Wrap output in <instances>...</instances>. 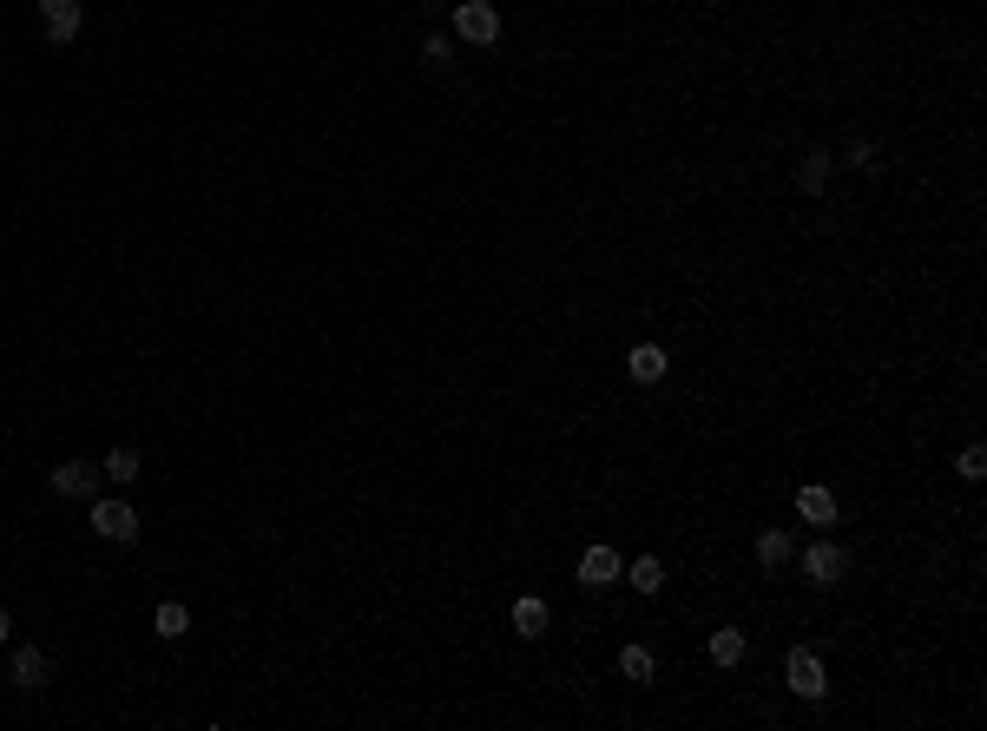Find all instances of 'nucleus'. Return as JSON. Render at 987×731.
Wrapping results in <instances>:
<instances>
[{
    "label": "nucleus",
    "instance_id": "obj_1",
    "mask_svg": "<svg viewBox=\"0 0 987 731\" xmlns=\"http://www.w3.org/2000/svg\"><path fill=\"white\" fill-rule=\"evenodd\" d=\"M93 534H99V541H112V547H132V541H139V514H132L126 501H106V494H99V501H93Z\"/></svg>",
    "mask_w": 987,
    "mask_h": 731
},
{
    "label": "nucleus",
    "instance_id": "obj_5",
    "mask_svg": "<svg viewBox=\"0 0 987 731\" xmlns=\"http://www.w3.org/2000/svg\"><path fill=\"white\" fill-rule=\"evenodd\" d=\"M619 573H626V560H619V547H586L580 554V587H612V580H619Z\"/></svg>",
    "mask_w": 987,
    "mask_h": 731
},
{
    "label": "nucleus",
    "instance_id": "obj_22",
    "mask_svg": "<svg viewBox=\"0 0 987 731\" xmlns=\"http://www.w3.org/2000/svg\"><path fill=\"white\" fill-rule=\"evenodd\" d=\"M7 633H14V620H7V606H0V639H7Z\"/></svg>",
    "mask_w": 987,
    "mask_h": 731
},
{
    "label": "nucleus",
    "instance_id": "obj_4",
    "mask_svg": "<svg viewBox=\"0 0 987 731\" xmlns=\"http://www.w3.org/2000/svg\"><path fill=\"white\" fill-rule=\"evenodd\" d=\"M803 573H810V587H836V580L849 573V554L836 541H816L810 554H803Z\"/></svg>",
    "mask_w": 987,
    "mask_h": 731
},
{
    "label": "nucleus",
    "instance_id": "obj_2",
    "mask_svg": "<svg viewBox=\"0 0 987 731\" xmlns=\"http://www.w3.org/2000/svg\"><path fill=\"white\" fill-rule=\"evenodd\" d=\"M455 33L468 40V47H494V40H501V14H494L487 0H461L455 7Z\"/></svg>",
    "mask_w": 987,
    "mask_h": 731
},
{
    "label": "nucleus",
    "instance_id": "obj_10",
    "mask_svg": "<svg viewBox=\"0 0 987 731\" xmlns=\"http://www.w3.org/2000/svg\"><path fill=\"white\" fill-rule=\"evenodd\" d=\"M553 626V613H547V600H540V593H520L514 600V633H527V639H540Z\"/></svg>",
    "mask_w": 987,
    "mask_h": 731
},
{
    "label": "nucleus",
    "instance_id": "obj_18",
    "mask_svg": "<svg viewBox=\"0 0 987 731\" xmlns=\"http://www.w3.org/2000/svg\"><path fill=\"white\" fill-rule=\"evenodd\" d=\"M106 481H139V448H112L106 455Z\"/></svg>",
    "mask_w": 987,
    "mask_h": 731
},
{
    "label": "nucleus",
    "instance_id": "obj_13",
    "mask_svg": "<svg viewBox=\"0 0 987 731\" xmlns=\"http://www.w3.org/2000/svg\"><path fill=\"white\" fill-rule=\"evenodd\" d=\"M619 580H632V593H645V600H652V593L665 587V567H658L652 554H639V560H632V573H619Z\"/></svg>",
    "mask_w": 987,
    "mask_h": 731
},
{
    "label": "nucleus",
    "instance_id": "obj_15",
    "mask_svg": "<svg viewBox=\"0 0 987 731\" xmlns=\"http://www.w3.org/2000/svg\"><path fill=\"white\" fill-rule=\"evenodd\" d=\"M744 646H751V639L737 633V626H724V633H711V666H737V659H744Z\"/></svg>",
    "mask_w": 987,
    "mask_h": 731
},
{
    "label": "nucleus",
    "instance_id": "obj_8",
    "mask_svg": "<svg viewBox=\"0 0 987 731\" xmlns=\"http://www.w3.org/2000/svg\"><path fill=\"white\" fill-rule=\"evenodd\" d=\"M53 679V659L40 646H14V685L20 692H40V685Z\"/></svg>",
    "mask_w": 987,
    "mask_h": 731
},
{
    "label": "nucleus",
    "instance_id": "obj_3",
    "mask_svg": "<svg viewBox=\"0 0 987 731\" xmlns=\"http://www.w3.org/2000/svg\"><path fill=\"white\" fill-rule=\"evenodd\" d=\"M784 679H790V692H797V699H823V692H830V672H823V659H816V652H790L784 659Z\"/></svg>",
    "mask_w": 987,
    "mask_h": 731
},
{
    "label": "nucleus",
    "instance_id": "obj_11",
    "mask_svg": "<svg viewBox=\"0 0 987 731\" xmlns=\"http://www.w3.org/2000/svg\"><path fill=\"white\" fill-rule=\"evenodd\" d=\"M797 514H803L810 527H830V521H836V494L810 481V488H797Z\"/></svg>",
    "mask_w": 987,
    "mask_h": 731
},
{
    "label": "nucleus",
    "instance_id": "obj_21",
    "mask_svg": "<svg viewBox=\"0 0 987 731\" xmlns=\"http://www.w3.org/2000/svg\"><path fill=\"white\" fill-rule=\"evenodd\" d=\"M955 468H961V481H981V475H987V448H961Z\"/></svg>",
    "mask_w": 987,
    "mask_h": 731
},
{
    "label": "nucleus",
    "instance_id": "obj_17",
    "mask_svg": "<svg viewBox=\"0 0 987 731\" xmlns=\"http://www.w3.org/2000/svg\"><path fill=\"white\" fill-rule=\"evenodd\" d=\"M757 560H764V567H784L790 560V534L784 527H764V534H757Z\"/></svg>",
    "mask_w": 987,
    "mask_h": 731
},
{
    "label": "nucleus",
    "instance_id": "obj_19",
    "mask_svg": "<svg viewBox=\"0 0 987 731\" xmlns=\"http://www.w3.org/2000/svg\"><path fill=\"white\" fill-rule=\"evenodd\" d=\"M843 159L856 165V172H882V152H876L869 139H849V152H843Z\"/></svg>",
    "mask_w": 987,
    "mask_h": 731
},
{
    "label": "nucleus",
    "instance_id": "obj_16",
    "mask_svg": "<svg viewBox=\"0 0 987 731\" xmlns=\"http://www.w3.org/2000/svg\"><path fill=\"white\" fill-rule=\"evenodd\" d=\"M619 672H626V679H632V685H652V672H658V659H652V652H645V646H626V652H619Z\"/></svg>",
    "mask_w": 987,
    "mask_h": 731
},
{
    "label": "nucleus",
    "instance_id": "obj_7",
    "mask_svg": "<svg viewBox=\"0 0 987 731\" xmlns=\"http://www.w3.org/2000/svg\"><path fill=\"white\" fill-rule=\"evenodd\" d=\"M40 27H47L53 47H66L79 33V0H40Z\"/></svg>",
    "mask_w": 987,
    "mask_h": 731
},
{
    "label": "nucleus",
    "instance_id": "obj_20",
    "mask_svg": "<svg viewBox=\"0 0 987 731\" xmlns=\"http://www.w3.org/2000/svg\"><path fill=\"white\" fill-rule=\"evenodd\" d=\"M422 60L428 66H448V60H455V40H448V33H428V40H422Z\"/></svg>",
    "mask_w": 987,
    "mask_h": 731
},
{
    "label": "nucleus",
    "instance_id": "obj_12",
    "mask_svg": "<svg viewBox=\"0 0 987 731\" xmlns=\"http://www.w3.org/2000/svg\"><path fill=\"white\" fill-rule=\"evenodd\" d=\"M152 633H158V639H185V633H191V606H185V600H158Z\"/></svg>",
    "mask_w": 987,
    "mask_h": 731
},
{
    "label": "nucleus",
    "instance_id": "obj_14",
    "mask_svg": "<svg viewBox=\"0 0 987 731\" xmlns=\"http://www.w3.org/2000/svg\"><path fill=\"white\" fill-rule=\"evenodd\" d=\"M830 152H803V159H797V185L803 191H823V185H830Z\"/></svg>",
    "mask_w": 987,
    "mask_h": 731
},
{
    "label": "nucleus",
    "instance_id": "obj_9",
    "mask_svg": "<svg viewBox=\"0 0 987 731\" xmlns=\"http://www.w3.org/2000/svg\"><path fill=\"white\" fill-rule=\"evenodd\" d=\"M626 369H632V382H639V389H652V382H665V369H672V356L658 350V343H639V350L626 356Z\"/></svg>",
    "mask_w": 987,
    "mask_h": 731
},
{
    "label": "nucleus",
    "instance_id": "obj_6",
    "mask_svg": "<svg viewBox=\"0 0 987 731\" xmlns=\"http://www.w3.org/2000/svg\"><path fill=\"white\" fill-rule=\"evenodd\" d=\"M93 488H99L93 461H60V468H53V494H66V501H86Z\"/></svg>",
    "mask_w": 987,
    "mask_h": 731
}]
</instances>
